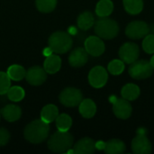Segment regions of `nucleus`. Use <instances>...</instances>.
Instances as JSON below:
<instances>
[{"label":"nucleus","instance_id":"obj_1","mask_svg":"<svg viewBox=\"0 0 154 154\" xmlns=\"http://www.w3.org/2000/svg\"><path fill=\"white\" fill-rule=\"evenodd\" d=\"M50 133V125L42 119H37L28 124L23 131L24 138L32 143H40L45 141Z\"/></svg>","mask_w":154,"mask_h":154},{"label":"nucleus","instance_id":"obj_2","mask_svg":"<svg viewBox=\"0 0 154 154\" xmlns=\"http://www.w3.org/2000/svg\"><path fill=\"white\" fill-rule=\"evenodd\" d=\"M73 145V136L68 132L57 131L48 141V148L50 151L57 153L67 152Z\"/></svg>","mask_w":154,"mask_h":154},{"label":"nucleus","instance_id":"obj_3","mask_svg":"<svg viewBox=\"0 0 154 154\" xmlns=\"http://www.w3.org/2000/svg\"><path fill=\"white\" fill-rule=\"evenodd\" d=\"M49 47L52 50L54 53L63 54L68 52L73 44L72 38L69 33L62 31L53 32L48 41Z\"/></svg>","mask_w":154,"mask_h":154},{"label":"nucleus","instance_id":"obj_4","mask_svg":"<svg viewBox=\"0 0 154 154\" xmlns=\"http://www.w3.org/2000/svg\"><path fill=\"white\" fill-rule=\"evenodd\" d=\"M95 32L101 39L111 40L117 36L119 32V25L113 19L100 17L95 23Z\"/></svg>","mask_w":154,"mask_h":154},{"label":"nucleus","instance_id":"obj_5","mask_svg":"<svg viewBox=\"0 0 154 154\" xmlns=\"http://www.w3.org/2000/svg\"><path fill=\"white\" fill-rule=\"evenodd\" d=\"M153 69L154 68L151 65L150 61L146 60H141L131 63L128 72L133 79L140 80L150 78L153 73Z\"/></svg>","mask_w":154,"mask_h":154},{"label":"nucleus","instance_id":"obj_6","mask_svg":"<svg viewBox=\"0 0 154 154\" xmlns=\"http://www.w3.org/2000/svg\"><path fill=\"white\" fill-rule=\"evenodd\" d=\"M146 130L140 128L137 131L136 137L132 142V150L135 154H150L152 152V146L146 136Z\"/></svg>","mask_w":154,"mask_h":154},{"label":"nucleus","instance_id":"obj_7","mask_svg":"<svg viewBox=\"0 0 154 154\" xmlns=\"http://www.w3.org/2000/svg\"><path fill=\"white\" fill-rule=\"evenodd\" d=\"M59 99L63 106L75 107L83 100V96L79 89L76 88H67L60 92Z\"/></svg>","mask_w":154,"mask_h":154},{"label":"nucleus","instance_id":"obj_8","mask_svg":"<svg viewBox=\"0 0 154 154\" xmlns=\"http://www.w3.org/2000/svg\"><path fill=\"white\" fill-rule=\"evenodd\" d=\"M110 101L113 104L114 114L117 118L125 120L131 116L133 107L128 100L125 98H117L116 96H111Z\"/></svg>","mask_w":154,"mask_h":154},{"label":"nucleus","instance_id":"obj_9","mask_svg":"<svg viewBox=\"0 0 154 154\" xmlns=\"http://www.w3.org/2000/svg\"><path fill=\"white\" fill-rule=\"evenodd\" d=\"M150 32V28L145 22L134 21L131 22L125 29V34L127 37L133 40H139L144 38Z\"/></svg>","mask_w":154,"mask_h":154},{"label":"nucleus","instance_id":"obj_10","mask_svg":"<svg viewBox=\"0 0 154 154\" xmlns=\"http://www.w3.org/2000/svg\"><path fill=\"white\" fill-rule=\"evenodd\" d=\"M119 57L125 63L131 64L138 60L140 54L139 46L134 42H125L119 49Z\"/></svg>","mask_w":154,"mask_h":154},{"label":"nucleus","instance_id":"obj_11","mask_svg":"<svg viewBox=\"0 0 154 154\" xmlns=\"http://www.w3.org/2000/svg\"><path fill=\"white\" fill-rule=\"evenodd\" d=\"M108 79V74L102 66L94 67L88 73V82L95 88H103Z\"/></svg>","mask_w":154,"mask_h":154},{"label":"nucleus","instance_id":"obj_12","mask_svg":"<svg viewBox=\"0 0 154 154\" xmlns=\"http://www.w3.org/2000/svg\"><path fill=\"white\" fill-rule=\"evenodd\" d=\"M84 45L87 52L94 57H98L102 55L106 50L104 42L98 36H89L86 39Z\"/></svg>","mask_w":154,"mask_h":154},{"label":"nucleus","instance_id":"obj_13","mask_svg":"<svg viewBox=\"0 0 154 154\" xmlns=\"http://www.w3.org/2000/svg\"><path fill=\"white\" fill-rule=\"evenodd\" d=\"M26 81L32 86H40L43 84L47 79V72L40 66L30 68L25 74Z\"/></svg>","mask_w":154,"mask_h":154},{"label":"nucleus","instance_id":"obj_14","mask_svg":"<svg viewBox=\"0 0 154 154\" xmlns=\"http://www.w3.org/2000/svg\"><path fill=\"white\" fill-rule=\"evenodd\" d=\"M88 60V53L85 50V48H76L74 49L69 57V62L70 66L74 68L83 67Z\"/></svg>","mask_w":154,"mask_h":154},{"label":"nucleus","instance_id":"obj_15","mask_svg":"<svg viewBox=\"0 0 154 154\" xmlns=\"http://www.w3.org/2000/svg\"><path fill=\"white\" fill-rule=\"evenodd\" d=\"M96 143L93 139L85 137L79 140L73 147L74 153L76 154H92L96 150Z\"/></svg>","mask_w":154,"mask_h":154},{"label":"nucleus","instance_id":"obj_16","mask_svg":"<svg viewBox=\"0 0 154 154\" xmlns=\"http://www.w3.org/2000/svg\"><path fill=\"white\" fill-rule=\"evenodd\" d=\"M1 116L7 122H15L22 116V109L16 105H6L0 111Z\"/></svg>","mask_w":154,"mask_h":154},{"label":"nucleus","instance_id":"obj_17","mask_svg":"<svg viewBox=\"0 0 154 154\" xmlns=\"http://www.w3.org/2000/svg\"><path fill=\"white\" fill-rule=\"evenodd\" d=\"M60 67H61V60L58 55L51 54L46 57L43 63V69L47 73L55 74L60 69Z\"/></svg>","mask_w":154,"mask_h":154},{"label":"nucleus","instance_id":"obj_18","mask_svg":"<svg viewBox=\"0 0 154 154\" xmlns=\"http://www.w3.org/2000/svg\"><path fill=\"white\" fill-rule=\"evenodd\" d=\"M79 111L80 113V115L87 119L92 118L97 112V106L95 104V102L91 99H84L80 102V104L79 105Z\"/></svg>","mask_w":154,"mask_h":154},{"label":"nucleus","instance_id":"obj_19","mask_svg":"<svg viewBox=\"0 0 154 154\" xmlns=\"http://www.w3.org/2000/svg\"><path fill=\"white\" fill-rule=\"evenodd\" d=\"M140 93H141L140 88L137 85L133 84V83L125 85L121 90V95L123 98L128 101H134L137 99L138 97L140 96Z\"/></svg>","mask_w":154,"mask_h":154},{"label":"nucleus","instance_id":"obj_20","mask_svg":"<svg viewBox=\"0 0 154 154\" xmlns=\"http://www.w3.org/2000/svg\"><path fill=\"white\" fill-rule=\"evenodd\" d=\"M104 151L108 154H121L125 151V144L119 139H112L106 143Z\"/></svg>","mask_w":154,"mask_h":154},{"label":"nucleus","instance_id":"obj_21","mask_svg":"<svg viewBox=\"0 0 154 154\" xmlns=\"http://www.w3.org/2000/svg\"><path fill=\"white\" fill-rule=\"evenodd\" d=\"M58 116H59V109L55 105L52 104H49L45 106L41 112V119L48 124L54 122Z\"/></svg>","mask_w":154,"mask_h":154},{"label":"nucleus","instance_id":"obj_22","mask_svg":"<svg viewBox=\"0 0 154 154\" xmlns=\"http://www.w3.org/2000/svg\"><path fill=\"white\" fill-rule=\"evenodd\" d=\"M77 23H78V26L79 27V29H81L83 31H87V30L90 29L95 24V18H94L93 14L88 11L83 12L82 14H80L79 15Z\"/></svg>","mask_w":154,"mask_h":154},{"label":"nucleus","instance_id":"obj_23","mask_svg":"<svg viewBox=\"0 0 154 154\" xmlns=\"http://www.w3.org/2000/svg\"><path fill=\"white\" fill-rule=\"evenodd\" d=\"M114 11V4L111 0H100L96 6V14L99 17H107Z\"/></svg>","mask_w":154,"mask_h":154},{"label":"nucleus","instance_id":"obj_24","mask_svg":"<svg viewBox=\"0 0 154 154\" xmlns=\"http://www.w3.org/2000/svg\"><path fill=\"white\" fill-rule=\"evenodd\" d=\"M123 4L130 14H138L143 9V0H123Z\"/></svg>","mask_w":154,"mask_h":154},{"label":"nucleus","instance_id":"obj_25","mask_svg":"<svg viewBox=\"0 0 154 154\" xmlns=\"http://www.w3.org/2000/svg\"><path fill=\"white\" fill-rule=\"evenodd\" d=\"M55 122H56V127L58 131H60V132H68L72 125V119L67 114L59 115Z\"/></svg>","mask_w":154,"mask_h":154},{"label":"nucleus","instance_id":"obj_26","mask_svg":"<svg viewBox=\"0 0 154 154\" xmlns=\"http://www.w3.org/2000/svg\"><path fill=\"white\" fill-rule=\"evenodd\" d=\"M6 73L9 76V78L11 79V80L19 81V80H22L23 78H25L26 71L23 66L14 64V65H11L8 68Z\"/></svg>","mask_w":154,"mask_h":154},{"label":"nucleus","instance_id":"obj_27","mask_svg":"<svg viewBox=\"0 0 154 154\" xmlns=\"http://www.w3.org/2000/svg\"><path fill=\"white\" fill-rule=\"evenodd\" d=\"M35 5L40 12L51 13L55 9L57 0H35Z\"/></svg>","mask_w":154,"mask_h":154},{"label":"nucleus","instance_id":"obj_28","mask_svg":"<svg viewBox=\"0 0 154 154\" xmlns=\"http://www.w3.org/2000/svg\"><path fill=\"white\" fill-rule=\"evenodd\" d=\"M6 94H7L8 98L13 102H19L22 99H23L25 96L24 90L21 87H18V86H14L12 88L10 87Z\"/></svg>","mask_w":154,"mask_h":154},{"label":"nucleus","instance_id":"obj_29","mask_svg":"<svg viewBox=\"0 0 154 154\" xmlns=\"http://www.w3.org/2000/svg\"><path fill=\"white\" fill-rule=\"evenodd\" d=\"M107 69L112 75H120L125 70V62L122 60H113L111 62H109Z\"/></svg>","mask_w":154,"mask_h":154},{"label":"nucleus","instance_id":"obj_30","mask_svg":"<svg viewBox=\"0 0 154 154\" xmlns=\"http://www.w3.org/2000/svg\"><path fill=\"white\" fill-rule=\"evenodd\" d=\"M11 87V79L7 73L0 71V95H5L7 93Z\"/></svg>","mask_w":154,"mask_h":154},{"label":"nucleus","instance_id":"obj_31","mask_svg":"<svg viewBox=\"0 0 154 154\" xmlns=\"http://www.w3.org/2000/svg\"><path fill=\"white\" fill-rule=\"evenodd\" d=\"M143 49L146 53H154V34H147L143 41Z\"/></svg>","mask_w":154,"mask_h":154},{"label":"nucleus","instance_id":"obj_32","mask_svg":"<svg viewBox=\"0 0 154 154\" xmlns=\"http://www.w3.org/2000/svg\"><path fill=\"white\" fill-rule=\"evenodd\" d=\"M10 140V134L5 128H0V147L5 146Z\"/></svg>","mask_w":154,"mask_h":154},{"label":"nucleus","instance_id":"obj_33","mask_svg":"<svg viewBox=\"0 0 154 154\" xmlns=\"http://www.w3.org/2000/svg\"><path fill=\"white\" fill-rule=\"evenodd\" d=\"M96 149H97V150H99V151H101V150H104L105 149V146H106V143L105 142H103V141H98V142H97L96 143Z\"/></svg>","mask_w":154,"mask_h":154},{"label":"nucleus","instance_id":"obj_34","mask_svg":"<svg viewBox=\"0 0 154 154\" xmlns=\"http://www.w3.org/2000/svg\"><path fill=\"white\" fill-rule=\"evenodd\" d=\"M52 50L50 48V47H47V48H45L44 50H43V51H42V53H43V55H45L46 57H48V56H50V55H51L52 54Z\"/></svg>","mask_w":154,"mask_h":154},{"label":"nucleus","instance_id":"obj_35","mask_svg":"<svg viewBox=\"0 0 154 154\" xmlns=\"http://www.w3.org/2000/svg\"><path fill=\"white\" fill-rule=\"evenodd\" d=\"M69 33L75 34V33H76V29H75L74 27H70V28H69Z\"/></svg>","mask_w":154,"mask_h":154},{"label":"nucleus","instance_id":"obj_36","mask_svg":"<svg viewBox=\"0 0 154 154\" xmlns=\"http://www.w3.org/2000/svg\"><path fill=\"white\" fill-rule=\"evenodd\" d=\"M150 63H151V65L154 68V55L152 57V59H151V60H150Z\"/></svg>","mask_w":154,"mask_h":154},{"label":"nucleus","instance_id":"obj_37","mask_svg":"<svg viewBox=\"0 0 154 154\" xmlns=\"http://www.w3.org/2000/svg\"><path fill=\"white\" fill-rule=\"evenodd\" d=\"M0 118H1V115H0Z\"/></svg>","mask_w":154,"mask_h":154}]
</instances>
